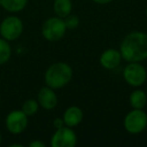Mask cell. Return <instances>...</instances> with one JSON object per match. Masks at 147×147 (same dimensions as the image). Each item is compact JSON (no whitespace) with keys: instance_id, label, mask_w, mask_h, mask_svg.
I'll use <instances>...</instances> for the list:
<instances>
[{"instance_id":"13","label":"cell","mask_w":147,"mask_h":147,"mask_svg":"<svg viewBox=\"0 0 147 147\" xmlns=\"http://www.w3.org/2000/svg\"><path fill=\"white\" fill-rule=\"evenodd\" d=\"M129 102L133 109H143L147 103V94L142 90H135L130 94Z\"/></svg>"},{"instance_id":"10","label":"cell","mask_w":147,"mask_h":147,"mask_svg":"<svg viewBox=\"0 0 147 147\" xmlns=\"http://www.w3.org/2000/svg\"><path fill=\"white\" fill-rule=\"evenodd\" d=\"M122 55L120 51L115 49H108L102 53L100 57V63L106 69H114L120 65Z\"/></svg>"},{"instance_id":"17","label":"cell","mask_w":147,"mask_h":147,"mask_svg":"<svg viewBox=\"0 0 147 147\" xmlns=\"http://www.w3.org/2000/svg\"><path fill=\"white\" fill-rule=\"evenodd\" d=\"M63 19L67 29H76L79 26V24H80V19H79V17L77 15L69 14Z\"/></svg>"},{"instance_id":"5","label":"cell","mask_w":147,"mask_h":147,"mask_svg":"<svg viewBox=\"0 0 147 147\" xmlns=\"http://www.w3.org/2000/svg\"><path fill=\"white\" fill-rule=\"evenodd\" d=\"M23 32V22L17 16L5 17L0 23L1 37L8 41H13L20 37Z\"/></svg>"},{"instance_id":"1","label":"cell","mask_w":147,"mask_h":147,"mask_svg":"<svg viewBox=\"0 0 147 147\" xmlns=\"http://www.w3.org/2000/svg\"><path fill=\"white\" fill-rule=\"evenodd\" d=\"M122 59L128 63H141L147 59V33L132 31L128 33L120 45Z\"/></svg>"},{"instance_id":"11","label":"cell","mask_w":147,"mask_h":147,"mask_svg":"<svg viewBox=\"0 0 147 147\" xmlns=\"http://www.w3.org/2000/svg\"><path fill=\"white\" fill-rule=\"evenodd\" d=\"M63 122L67 127H76L80 124L84 119V112L78 106H71L63 113Z\"/></svg>"},{"instance_id":"8","label":"cell","mask_w":147,"mask_h":147,"mask_svg":"<svg viewBox=\"0 0 147 147\" xmlns=\"http://www.w3.org/2000/svg\"><path fill=\"white\" fill-rule=\"evenodd\" d=\"M77 135L71 127L63 126L57 129L51 139L53 147H74L77 144Z\"/></svg>"},{"instance_id":"2","label":"cell","mask_w":147,"mask_h":147,"mask_svg":"<svg viewBox=\"0 0 147 147\" xmlns=\"http://www.w3.org/2000/svg\"><path fill=\"white\" fill-rule=\"evenodd\" d=\"M73 78V69L67 63H53L47 67L45 74V82L47 86L53 89H61L67 86Z\"/></svg>"},{"instance_id":"12","label":"cell","mask_w":147,"mask_h":147,"mask_svg":"<svg viewBox=\"0 0 147 147\" xmlns=\"http://www.w3.org/2000/svg\"><path fill=\"white\" fill-rule=\"evenodd\" d=\"M73 9V3L71 0H55L53 10L57 17L65 18L71 14Z\"/></svg>"},{"instance_id":"25","label":"cell","mask_w":147,"mask_h":147,"mask_svg":"<svg viewBox=\"0 0 147 147\" xmlns=\"http://www.w3.org/2000/svg\"><path fill=\"white\" fill-rule=\"evenodd\" d=\"M146 94H147V93H146Z\"/></svg>"},{"instance_id":"14","label":"cell","mask_w":147,"mask_h":147,"mask_svg":"<svg viewBox=\"0 0 147 147\" xmlns=\"http://www.w3.org/2000/svg\"><path fill=\"white\" fill-rule=\"evenodd\" d=\"M28 0H1V7L11 13L22 11L26 7Z\"/></svg>"},{"instance_id":"3","label":"cell","mask_w":147,"mask_h":147,"mask_svg":"<svg viewBox=\"0 0 147 147\" xmlns=\"http://www.w3.org/2000/svg\"><path fill=\"white\" fill-rule=\"evenodd\" d=\"M67 31V27L61 17H49L41 26V34L49 41H57L61 39Z\"/></svg>"},{"instance_id":"6","label":"cell","mask_w":147,"mask_h":147,"mask_svg":"<svg viewBox=\"0 0 147 147\" xmlns=\"http://www.w3.org/2000/svg\"><path fill=\"white\" fill-rule=\"evenodd\" d=\"M125 82L132 87H140L147 79V71L140 63H129L123 71Z\"/></svg>"},{"instance_id":"4","label":"cell","mask_w":147,"mask_h":147,"mask_svg":"<svg viewBox=\"0 0 147 147\" xmlns=\"http://www.w3.org/2000/svg\"><path fill=\"white\" fill-rule=\"evenodd\" d=\"M147 127V115L143 109H133L124 118V128L130 134H139Z\"/></svg>"},{"instance_id":"15","label":"cell","mask_w":147,"mask_h":147,"mask_svg":"<svg viewBox=\"0 0 147 147\" xmlns=\"http://www.w3.org/2000/svg\"><path fill=\"white\" fill-rule=\"evenodd\" d=\"M12 55L11 45L8 40L4 38H0V65H4L10 59Z\"/></svg>"},{"instance_id":"23","label":"cell","mask_w":147,"mask_h":147,"mask_svg":"<svg viewBox=\"0 0 147 147\" xmlns=\"http://www.w3.org/2000/svg\"><path fill=\"white\" fill-rule=\"evenodd\" d=\"M145 12H146V16H147V7H146V11H145Z\"/></svg>"},{"instance_id":"16","label":"cell","mask_w":147,"mask_h":147,"mask_svg":"<svg viewBox=\"0 0 147 147\" xmlns=\"http://www.w3.org/2000/svg\"><path fill=\"white\" fill-rule=\"evenodd\" d=\"M38 108H39V104L36 100H34V99H28V100H26L22 104L21 110L23 111V113L27 117H30L33 116L38 111Z\"/></svg>"},{"instance_id":"19","label":"cell","mask_w":147,"mask_h":147,"mask_svg":"<svg viewBox=\"0 0 147 147\" xmlns=\"http://www.w3.org/2000/svg\"><path fill=\"white\" fill-rule=\"evenodd\" d=\"M29 147H45V144L40 140H33L29 143Z\"/></svg>"},{"instance_id":"9","label":"cell","mask_w":147,"mask_h":147,"mask_svg":"<svg viewBox=\"0 0 147 147\" xmlns=\"http://www.w3.org/2000/svg\"><path fill=\"white\" fill-rule=\"evenodd\" d=\"M37 102L45 110H53L57 105V96L53 89L49 86L43 87L37 94Z\"/></svg>"},{"instance_id":"24","label":"cell","mask_w":147,"mask_h":147,"mask_svg":"<svg viewBox=\"0 0 147 147\" xmlns=\"http://www.w3.org/2000/svg\"><path fill=\"white\" fill-rule=\"evenodd\" d=\"M0 7H1V0H0Z\"/></svg>"},{"instance_id":"7","label":"cell","mask_w":147,"mask_h":147,"mask_svg":"<svg viewBox=\"0 0 147 147\" xmlns=\"http://www.w3.org/2000/svg\"><path fill=\"white\" fill-rule=\"evenodd\" d=\"M28 125V117L22 110H13L6 116L5 126L13 135H19L24 132Z\"/></svg>"},{"instance_id":"18","label":"cell","mask_w":147,"mask_h":147,"mask_svg":"<svg viewBox=\"0 0 147 147\" xmlns=\"http://www.w3.org/2000/svg\"><path fill=\"white\" fill-rule=\"evenodd\" d=\"M53 126H55V129H59L61 127L65 126V122H63V118H55L53 120Z\"/></svg>"},{"instance_id":"22","label":"cell","mask_w":147,"mask_h":147,"mask_svg":"<svg viewBox=\"0 0 147 147\" xmlns=\"http://www.w3.org/2000/svg\"><path fill=\"white\" fill-rule=\"evenodd\" d=\"M1 141H2V137H1V133H0V144H1Z\"/></svg>"},{"instance_id":"21","label":"cell","mask_w":147,"mask_h":147,"mask_svg":"<svg viewBox=\"0 0 147 147\" xmlns=\"http://www.w3.org/2000/svg\"><path fill=\"white\" fill-rule=\"evenodd\" d=\"M23 145H21V144H16V143H15V144H11L10 145V147H22Z\"/></svg>"},{"instance_id":"20","label":"cell","mask_w":147,"mask_h":147,"mask_svg":"<svg viewBox=\"0 0 147 147\" xmlns=\"http://www.w3.org/2000/svg\"><path fill=\"white\" fill-rule=\"evenodd\" d=\"M95 3H97V4H108V3L112 2L113 0H93Z\"/></svg>"}]
</instances>
